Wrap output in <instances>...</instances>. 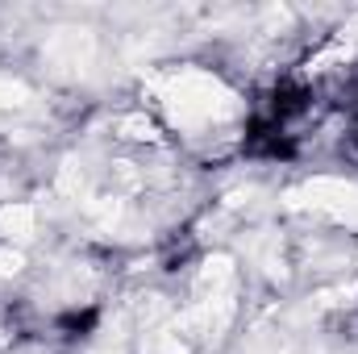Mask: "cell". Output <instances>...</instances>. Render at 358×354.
Returning a JSON list of instances; mask_svg holds the SVG:
<instances>
[{"instance_id":"obj_1","label":"cell","mask_w":358,"mask_h":354,"mask_svg":"<svg viewBox=\"0 0 358 354\" xmlns=\"http://www.w3.org/2000/svg\"><path fill=\"white\" fill-rule=\"evenodd\" d=\"M100 321H104V309L96 304V300H76V304H67V309H59L50 321H46V330H50V338H59V342H67V346H76V342H88L92 334L100 330Z\"/></svg>"}]
</instances>
